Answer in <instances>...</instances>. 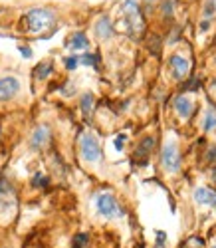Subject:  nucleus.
Masks as SVG:
<instances>
[{
	"label": "nucleus",
	"mask_w": 216,
	"mask_h": 248,
	"mask_svg": "<svg viewBox=\"0 0 216 248\" xmlns=\"http://www.w3.org/2000/svg\"><path fill=\"white\" fill-rule=\"evenodd\" d=\"M54 20H56V16H54L52 10H48V8H32L22 18V30L26 34H42L44 30L52 28Z\"/></svg>",
	"instance_id": "nucleus-1"
},
{
	"label": "nucleus",
	"mask_w": 216,
	"mask_h": 248,
	"mask_svg": "<svg viewBox=\"0 0 216 248\" xmlns=\"http://www.w3.org/2000/svg\"><path fill=\"white\" fill-rule=\"evenodd\" d=\"M93 204H95L97 215H99V217H103V218L113 220V218H123V217H125V209H123V204L117 201V197H115L113 193H107V191L97 193V195H95Z\"/></svg>",
	"instance_id": "nucleus-2"
},
{
	"label": "nucleus",
	"mask_w": 216,
	"mask_h": 248,
	"mask_svg": "<svg viewBox=\"0 0 216 248\" xmlns=\"http://www.w3.org/2000/svg\"><path fill=\"white\" fill-rule=\"evenodd\" d=\"M79 153H81V159L85 163H97L101 159V145H99V139L85 131L79 135Z\"/></svg>",
	"instance_id": "nucleus-3"
},
{
	"label": "nucleus",
	"mask_w": 216,
	"mask_h": 248,
	"mask_svg": "<svg viewBox=\"0 0 216 248\" xmlns=\"http://www.w3.org/2000/svg\"><path fill=\"white\" fill-rule=\"evenodd\" d=\"M161 165H163L165 171H170V173H177L181 169V153H179V147H177L175 141H169L163 145Z\"/></svg>",
	"instance_id": "nucleus-4"
},
{
	"label": "nucleus",
	"mask_w": 216,
	"mask_h": 248,
	"mask_svg": "<svg viewBox=\"0 0 216 248\" xmlns=\"http://www.w3.org/2000/svg\"><path fill=\"white\" fill-rule=\"evenodd\" d=\"M20 90H22V84L16 76H2L0 78V101L6 103V101H12Z\"/></svg>",
	"instance_id": "nucleus-5"
},
{
	"label": "nucleus",
	"mask_w": 216,
	"mask_h": 248,
	"mask_svg": "<svg viewBox=\"0 0 216 248\" xmlns=\"http://www.w3.org/2000/svg\"><path fill=\"white\" fill-rule=\"evenodd\" d=\"M169 68H170V74L177 79H185L188 78V72H190V62L181 54H172L169 58Z\"/></svg>",
	"instance_id": "nucleus-6"
},
{
	"label": "nucleus",
	"mask_w": 216,
	"mask_h": 248,
	"mask_svg": "<svg viewBox=\"0 0 216 248\" xmlns=\"http://www.w3.org/2000/svg\"><path fill=\"white\" fill-rule=\"evenodd\" d=\"M52 139V129L46 125H38L36 129H34V133H32V137H30V147L34 149V151H40V149H44L46 145H48V141Z\"/></svg>",
	"instance_id": "nucleus-7"
},
{
	"label": "nucleus",
	"mask_w": 216,
	"mask_h": 248,
	"mask_svg": "<svg viewBox=\"0 0 216 248\" xmlns=\"http://www.w3.org/2000/svg\"><path fill=\"white\" fill-rule=\"evenodd\" d=\"M123 10H125V16L129 18V26L141 30V28H143V18H141V10H139V6H137L135 0H127L125 6H123Z\"/></svg>",
	"instance_id": "nucleus-8"
},
{
	"label": "nucleus",
	"mask_w": 216,
	"mask_h": 248,
	"mask_svg": "<svg viewBox=\"0 0 216 248\" xmlns=\"http://www.w3.org/2000/svg\"><path fill=\"white\" fill-rule=\"evenodd\" d=\"M153 147H155V137H145L139 145H137V149H135V159L141 163V165H145L147 163V157L151 155V151H153Z\"/></svg>",
	"instance_id": "nucleus-9"
},
{
	"label": "nucleus",
	"mask_w": 216,
	"mask_h": 248,
	"mask_svg": "<svg viewBox=\"0 0 216 248\" xmlns=\"http://www.w3.org/2000/svg\"><path fill=\"white\" fill-rule=\"evenodd\" d=\"M194 201L199 204H206V206H216V191L208 189V187H199L197 191L192 193Z\"/></svg>",
	"instance_id": "nucleus-10"
},
{
	"label": "nucleus",
	"mask_w": 216,
	"mask_h": 248,
	"mask_svg": "<svg viewBox=\"0 0 216 248\" xmlns=\"http://www.w3.org/2000/svg\"><path fill=\"white\" fill-rule=\"evenodd\" d=\"M172 106H175L177 113L183 117V119H188L194 111V106H192V101L186 97V95H177L175 101H172Z\"/></svg>",
	"instance_id": "nucleus-11"
},
{
	"label": "nucleus",
	"mask_w": 216,
	"mask_h": 248,
	"mask_svg": "<svg viewBox=\"0 0 216 248\" xmlns=\"http://www.w3.org/2000/svg\"><path fill=\"white\" fill-rule=\"evenodd\" d=\"M95 32L101 40H109L113 36V26H111V20L109 16H101L97 20V24H95Z\"/></svg>",
	"instance_id": "nucleus-12"
},
{
	"label": "nucleus",
	"mask_w": 216,
	"mask_h": 248,
	"mask_svg": "<svg viewBox=\"0 0 216 248\" xmlns=\"http://www.w3.org/2000/svg\"><path fill=\"white\" fill-rule=\"evenodd\" d=\"M66 46L72 48V50H88L90 40H88V36H85L83 32H74V34L68 38V44H66Z\"/></svg>",
	"instance_id": "nucleus-13"
},
{
	"label": "nucleus",
	"mask_w": 216,
	"mask_h": 248,
	"mask_svg": "<svg viewBox=\"0 0 216 248\" xmlns=\"http://www.w3.org/2000/svg\"><path fill=\"white\" fill-rule=\"evenodd\" d=\"M79 108H81V111H83L85 117H90V115H92V111H93V108H95V97H93L92 92H85V93L81 95V99H79Z\"/></svg>",
	"instance_id": "nucleus-14"
},
{
	"label": "nucleus",
	"mask_w": 216,
	"mask_h": 248,
	"mask_svg": "<svg viewBox=\"0 0 216 248\" xmlns=\"http://www.w3.org/2000/svg\"><path fill=\"white\" fill-rule=\"evenodd\" d=\"M52 72H54V64H52L50 60H46V62H40V64L36 66L34 76H36L40 81H44V79H48V78L52 76Z\"/></svg>",
	"instance_id": "nucleus-15"
},
{
	"label": "nucleus",
	"mask_w": 216,
	"mask_h": 248,
	"mask_svg": "<svg viewBox=\"0 0 216 248\" xmlns=\"http://www.w3.org/2000/svg\"><path fill=\"white\" fill-rule=\"evenodd\" d=\"M202 129L204 131H214L216 129V111L210 108L204 115V121H202Z\"/></svg>",
	"instance_id": "nucleus-16"
},
{
	"label": "nucleus",
	"mask_w": 216,
	"mask_h": 248,
	"mask_svg": "<svg viewBox=\"0 0 216 248\" xmlns=\"http://www.w3.org/2000/svg\"><path fill=\"white\" fill-rule=\"evenodd\" d=\"M90 244V234L88 232H77L72 238V248H88Z\"/></svg>",
	"instance_id": "nucleus-17"
},
{
	"label": "nucleus",
	"mask_w": 216,
	"mask_h": 248,
	"mask_svg": "<svg viewBox=\"0 0 216 248\" xmlns=\"http://www.w3.org/2000/svg\"><path fill=\"white\" fill-rule=\"evenodd\" d=\"M79 64H83V66H97L99 64V56L97 54H85V56H81L79 58Z\"/></svg>",
	"instance_id": "nucleus-18"
},
{
	"label": "nucleus",
	"mask_w": 216,
	"mask_h": 248,
	"mask_svg": "<svg viewBox=\"0 0 216 248\" xmlns=\"http://www.w3.org/2000/svg\"><path fill=\"white\" fill-rule=\"evenodd\" d=\"M199 88H201V79L199 78H190L188 81L183 84V90H186V92H199Z\"/></svg>",
	"instance_id": "nucleus-19"
},
{
	"label": "nucleus",
	"mask_w": 216,
	"mask_h": 248,
	"mask_svg": "<svg viewBox=\"0 0 216 248\" xmlns=\"http://www.w3.org/2000/svg\"><path fill=\"white\" fill-rule=\"evenodd\" d=\"M79 64V56H68L66 60H63V66H66V70H76Z\"/></svg>",
	"instance_id": "nucleus-20"
},
{
	"label": "nucleus",
	"mask_w": 216,
	"mask_h": 248,
	"mask_svg": "<svg viewBox=\"0 0 216 248\" xmlns=\"http://www.w3.org/2000/svg\"><path fill=\"white\" fill-rule=\"evenodd\" d=\"M32 185H34V187H46V185H48V177L42 175V173H36L34 179H32Z\"/></svg>",
	"instance_id": "nucleus-21"
},
{
	"label": "nucleus",
	"mask_w": 216,
	"mask_h": 248,
	"mask_svg": "<svg viewBox=\"0 0 216 248\" xmlns=\"http://www.w3.org/2000/svg\"><path fill=\"white\" fill-rule=\"evenodd\" d=\"M214 12H216V0H206V4H204V12H202V14H204L206 18H210Z\"/></svg>",
	"instance_id": "nucleus-22"
},
{
	"label": "nucleus",
	"mask_w": 216,
	"mask_h": 248,
	"mask_svg": "<svg viewBox=\"0 0 216 248\" xmlns=\"http://www.w3.org/2000/svg\"><path fill=\"white\" fill-rule=\"evenodd\" d=\"M204 246V242H202V238H199V236H190L188 240H186V248H202Z\"/></svg>",
	"instance_id": "nucleus-23"
},
{
	"label": "nucleus",
	"mask_w": 216,
	"mask_h": 248,
	"mask_svg": "<svg viewBox=\"0 0 216 248\" xmlns=\"http://www.w3.org/2000/svg\"><path fill=\"white\" fill-rule=\"evenodd\" d=\"M163 14H165V18L172 16V0H165L163 2Z\"/></svg>",
	"instance_id": "nucleus-24"
},
{
	"label": "nucleus",
	"mask_w": 216,
	"mask_h": 248,
	"mask_svg": "<svg viewBox=\"0 0 216 248\" xmlns=\"http://www.w3.org/2000/svg\"><path fill=\"white\" fill-rule=\"evenodd\" d=\"M167 232H161V231H157V246H165L167 244Z\"/></svg>",
	"instance_id": "nucleus-25"
},
{
	"label": "nucleus",
	"mask_w": 216,
	"mask_h": 248,
	"mask_svg": "<svg viewBox=\"0 0 216 248\" xmlns=\"http://www.w3.org/2000/svg\"><path fill=\"white\" fill-rule=\"evenodd\" d=\"M206 159H208V163H216V147H210V149H208Z\"/></svg>",
	"instance_id": "nucleus-26"
},
{
	"label": "nucleus",
	"mask_w": 216,
	"mask_h": 248,
	"mask_svg": "<svg viewBox=\"0 0 216 248\" xmlns=\"http://www.w3.org/2000/svg\"><path fill=\"white\" fill-rule=\"evenodd\" d=\"M123 143H125V135H119V137L115 139V147H117V151L123 149Z\"/></svg>",
	"instance_id": "nucleus-27"
},
{
	"label": "nucleus",
	"mask_w": 216,
	"mask_h": 248,
	"mask_svg": "<svg viewBox=\"0 0 216 248\" xmlns=\"http://www.w3.org/2000/svg\"><path fill=\"white\" fill-rule=\"evenodd\" d=\"M20 52H22V54H24V56H30V54H32V52H30V50H28V48H20Z\"/></svg>",
	"instance_id": "nucleus-28"
},
{
	"label": "nucleus",
	"mask_w": 216,
	"mask_h": 248,
	"mask_svg": "<svg viewBox=\"0 0 216 248\" xmlns=\"http://www.w3.org/2000/svg\"><path fill=\"white\" fill-rule=\"evenodd\" d=\"M210 177H212V181L216 183V165H214V169H212V173H210Z\"/></svg>",
	"instance_id": "nucleus-29"
},
{
	"label": "nucleus",
	"mask_w": 216,
	"mask_h": 248,
	"mask_svg": "<svg viewBox=\"0 0 216 248\" xmlns=\"http://www.w3.org/2000/svg\"><path fill=\"white\" fill-rule=\"evenodd\" d=\"M153 248H165V246H157V244H155V246H153Z\"/></svg>",
	"instance_id": "nucleus-30"
},
{
	"label": "nucleus",
	"mask_w": 216,
	"mask_h": 248,
	"mask_svg": "<svg viewBox=\"0 0 216 248\" xmlns=\"http://www.w3.org/2000/svg\"><path fill=\"white\" fill-rule=\"evenodd\" d=\"M212 248H216V246H212Z\"/></svg>",
	"instance_id": "nucleus-31"
}]
</instances>
